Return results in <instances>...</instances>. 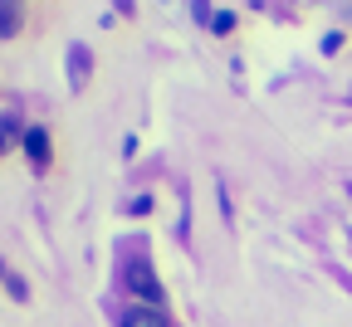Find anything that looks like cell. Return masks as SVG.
<instances>
[{
	"mask_svg": "<svg viewBox=\"0 0 352 327\" xmlns=\"http://www.w3.org/2000/svg\"><path fill=\"white\" fill-rule=\"evenodd\" d=\"M10 137H15V117L0 113V147H10Z\"/></svg>",
	"mask_w": 352,
	"mask_h": 327,
	"instance_id": "obj_6",
	"label": "cell"
},
{
	"mask_svg": "<svg viewBox=\"0 0 352 327\" xmlns=\"http://www.w3.org/2000/svg\"><path fill=\"white\" fill-rule=\"evenodd\" d=\"M122 327H171V322L162 317V308L142 303V308H127V313H122Z\"/></svg>",
	"mask_w": 352,
	"mask_h": 327,
	"instance_id": "obj_3",
	"label": "cell"
},
{
	"mask_svg": "<svg viewBox=\"0 0 352 327\" xmlns=\"http://www.w3.org/2000/svg\"><path fill=\"white\" fill-rule=\"evenodd\" d=\"M88 69H94V59H88V44H74V49H69V83L83 88V83H88Z\"/></svg>",
	"mask_w": 352,
	"mask_h": 327,
	"instance_id": "obj_4",
	"label": "cell"
},
{
	"mask_svg": "<svg viewBox=\"0 0 352 327\" xmlns=\"http://www.w3.org/2000/svg\"><path fill=\"white\" fill-rule=\"evenodd\" d=\"M20 142H25V157L34 161V171L50 166V132H44V127H25Z\"/></svg>",
	"mask_w": 352,
	"mask_h": 327,
	"instance_id": "obj_2",
	"label": "cell"
},
{
	"mask_svg": "<svg viewBox=\"0 0 352 327\" xmlns=\"http://www.w3.org/2000/svg\"><path fill=\"white\" fill-rule=\"evenodd\" d=\"M347 196H352V181H347Z\"/></svg>",
	"mask_w": 352,
	"mask_h": 327,
	"instance_id": "obj_7",
	"label": "cell"
},
{
	"mask_svg": "<svg viewBox=\"0 0 352 327\" xmlns=\"http://www.w3.org/2000/svg\"><path fill=\"white\" fill-rule=\"evenodd\" d=\"M20 30V10H15V0H0V34H15Z\"/></svg>",
	"mask_w": 352,
	"mask_h": 327,
	"instance_id": "obj_5",
	"label": "cell"
},
{
	"mask_svg": "<svg viewBox=\"0 0 352 327\" xmlns=\"http://www.w3.org/2000/svg\"><path fill=\"white\" fill-rule=\"evenodd\" d=\"M122 284L138 293L142 303H152V308L162 303V284H157V273H152V264H147V259H132V264L122 269Z\"/></svg>",
	"mask_w": 352,
	"mask_h": 327,
	"instance_id": "obj_1",
	"label": "cell"
}]
</instances>
